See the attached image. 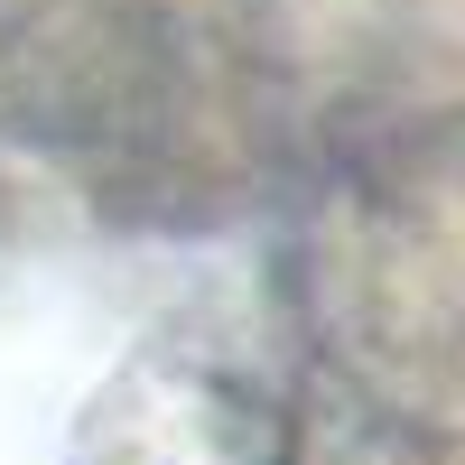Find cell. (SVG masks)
I'll return each mask as SVG.
<instances>
[{
    "label": "cell",
    "instance_id": "1",
    "mask_svg": "<svg viewBox=\"0 0 465 465\" xmlns=\"http://www.w3.org/2000/svg\"><path fill=\"white\" fill-rule=\"evenodd\" d=\"M465 103V0H0V232H196Z\"/></svg>",
    "mask_w": 465,
    "mask_h": 465
},
{
    "label": "cell",
    "instance_id": "2",
    "mask_svg": "<svg viewBox=\"0 0 465 465\" xmlns=\"http://www.w3.org/2000/svg\"><path fill=\"white\" fill-rule=\"evenodd\" d=\"M270 465H465V103L317 186Z\"/></svg>",
    "mask_w": 465,
    "mask_h": 465
}]
</instances>
